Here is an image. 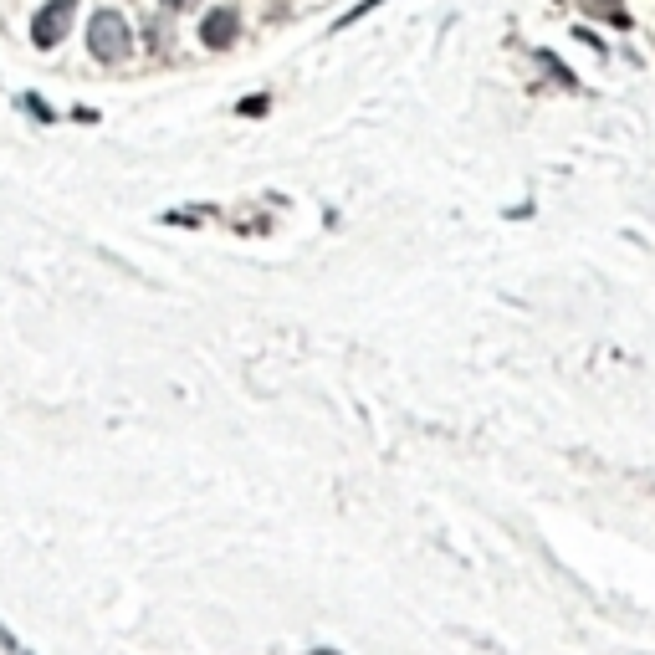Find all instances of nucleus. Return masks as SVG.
Segmentation results:
<instances>
[{"instance_id": "6", "label": "nucleus", "mask_w": 655, "mask_h": 655, "mask_svg": "<svg viewBox=\"0 0 655 655\" xmlns=\"http://www.w3.org/2000/svg\"><path fill=\"white\" fill-rule=\"evenodd\" d=\"M21 108H26V113H36L41 123H52V108H47V103H41V98H31V93L21 98Z\"/></svg>"}, {"instance_id": "3", "label": "nucleus", "mask_w": 655, "mask_h": 655, "mask_svg": "<svg viewBox=\"0 0 655 655\" xmlns=\"http://www.w3.org/2000/svg\"><path fill=\"white\" fill-rule=\"evenodd\" d=\"M236 31H241V16H236L231 6L210 11V16L200 21V41H205V47H215V52H221V47H231V41H236Z\"/></svg>"}, {"instance_id": "4", "label": "nucleus", "mask_w": 655, "mask_h": 655, "mask_svg": "<svg viewBox=\"0 0 655 655\" xmlns=\"http://www.w3.org/2000/svg\"><path fill=\"white\" fill-rule=\"evenodd\" d=\"M584 11L599 16V21H609V26H620V31L630 26V11L620 6V0H584Z\"/></svg>"}, {"instance_id": "2", "label": "nucleus", "mask_w": 655, "mask_h": 655, "mask_svg": "<svg viewBox=\"0 0 655 655\" xmlns=\"http://www.w3.org/2000/svg\"><path fill=\"white\" fill-rule=\"evenodd\" d=\"M72 16H77V0H47V6L36 11V21H31V41H36L41 52H52L57 41L67 36Z\"/></svg>"}, {"instance_id": "8", "label": "nucleus", "mask_w": 655, "mask_h": 655, "mask_svg": "<svg viewBox=\"0 0 655 655\" xmlns=\"http://www.w3.org/2000/svg\"><path fill=\"white\" fill-rule=\"evenodd\" d=\"M241 113H251V118H256V113H267V98H246V103H241Z\"/></svg>"}, {"instance_id": "1", "label": "nucleus", "mask_w": 655, "mask_h": 655, "mask_svg": "<svg viewBox=\"0 0 655 655\" xmlns=\"http://www.w3.org/2000/svg\"><path fill=\"white\" fill-rule=\"evenodd\" d=\"M128 47H134V36H128V21L118 11H98L93 26H87V52L98 62H123Z\"/></svg>"}, {"instance_id": "5", "label": "nucleus", "mask_w": 655, "mask_h": 655, "mask_svg": "<svg viewBox=\"0 0 655 655\" xmlns=\"http://www.w3.org/2000/svg\"><path fill=\"white\" fill-rule=\"evenodd\" d=\"M538 62H543V67H548V72H553V77H558L563 87H574V72H569V67H563V62H558L553 52H538Z\"/></svg>"}, {"instance_id": "9", "label": "nucleus", "mask_w": 655, "mask_h": 655, "mask_svg": "<svg viewBox=\"0 0 655 655\" xmlns=\"http://www.w3.org/2000/svg\"><path fill=\"white\" fill-rule=\"evenodd\" d=\"M164 6H174V11H185V6H190V0H164Z\"/></svg>"}, {"instance_id": "7", "label": "nucleus", "mask_w": 655, "mask_h": 655, "mask_svg": "<svg viewBox=\"0 0 655 655\" xmlns=\"http://www.w3.org/2000/svg\"><path fill=\"white\" fill-rule=\"evenodd\" d=\"M0 650H11V655H26V650H21V645H16V635H11V630H6V625H0Z\"/></svg>"}]
</instances>
